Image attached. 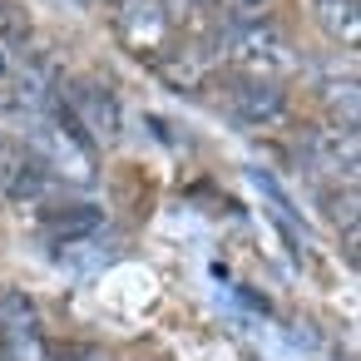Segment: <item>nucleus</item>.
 <instances>
[{
  "mask_svg": "<svg viewBox=\"0 0 361 361\" xmlns=\"http://www.w3.org/2000/svg\"><path fill=\"white\" fill-rule=\"evenodd\" d=\"M233 60H238L247 75H257V80H277L282 70H292V55H287L282 35H272V30H262V25L233 35Z\"/></svg>",
  "mask_w": 361,
  "mask_h": 361,
  "instance_id": "obj_1",
  "label": "nucleus"
},
{
  "mask_svg": "<svg viewBox=\"0 0 361 361\" xmlns=\"http://www.w3.org/2000/svg\"><path fill=\"white\" fill-rule=\"evenodd\" d=\"M40 331V312L25 292H0V361H25V346Z\"/></svg>",
  "mask_w": 361,
  "mask_h": 361,
  "instance_id": "obj_2",
  "label": "nucleus"
},
{
  "mask_svg": "<svg viewBox=\"0 0 361 361\" xmlns=\"http://www.w3.org/2000/svg\"><path fill=\"white\" fill-rule=\"evenodd\" d=\"M119 35L134 55L144 50H164L169 40V16L159 0H124V11H119Z\"/></svg>",
  "mask_w": 361,
  "mask_h": 361,
  "instance_id": "obj_3",
  "label": "nucleus"
},
{
  "mask_svg": "<svg viewBox=\"0 0 361 361\" xmlns=\"http://www.w3.org/2000/svg\"><path fill=\"white\" fill-rule=\"evenodd\" d=\"M233 114H238L243 124H272V119H282V114H287V90H282V80H257V75H247V80L233 90Z\"/></svg>",
  "mask_w": 361,
  "mask_h": 361,
  "instance_id": "obj_4",
  "label": "nucleus"
},
{
  "mask_svg": "<svg viewBox=\"0 0 361 361\" xmlns=\"http://www.w3.org/2000/svg\"><path fill=\"white\" fill-rule=\"evenodd\" d=\"M65 109L80 119V129H94L99 139H119V104H114V94H104L99 85H80Z\"/></svg>",
  "mask_w": 361,
  "mask_h": 361,
  "instance_id": "obj_5",
  "label": "nucleus"
},
{
  "mask_svg": "<svg viewBox=\"0 0 361 361\" xmlns=\"http://www.w3.org/2000/svg\"><path fill=\"white\" fill-rule=\"evenodd\" d=\"M99 223H104V213H99V208H90V203L45 208V233H50L55 243H80V238H90Z\"/></svg>",
  "mask_w": 361,
  "mask_h": 361,
  "instance_id": "obj_6",
  "label": "nucleus"
},
{
  "mask_svg": "<svg viewBox=\"0 0 361 361\" xmlns=\"http://www.w3.org/2000/svg\"><path fill=\"white\" fill-rule=\"evenodd\" d=\"M317 25L336 40V45H356L361 40V16H356V0H317Z\"/></svg>",
  "mask_w": 361,
  "mask_h": 361,
  "instance_id": "obj_7",
  "label": "nucleus"
},
{
  "mask_svg": "<svg viewBox=\"0 0 361 361\" xmlns=\"http://www.w3.org/2000/svg\"><path fill=\"white\" fill-rule=\"evenodd\" d=\"M20 164H25V149H20V144H11V139H0V198H6L11 178L20 173Z\"/></svg>",
  "mask_w": 361,
  "mask_h": 361,
  "instance_id": "obj_8",
  "label": "nucleus"
},
{
  "mask_svg": "<svg viewBox=\"0 0 361 361\" xmlns=\"http://www.w3.org/2000/svg\"><path fill=\"white\" fill-rule=\"evenodd\" d=\"M50 361H104L94 346H80V341H70V346H50Z\"/></svg>",
  "mask_w": 361,
  "mask_h": 361,
  "instance_id": "obj_9",
  "label": "nucleus"
},
{
  "mask_svg": "<svg viewBox=\"0 0 361 361\" xmlns=\"http://www.w3.org/2000/svg\"><path fill=\"white\" fill-rule=\"evenodd\" d=\"M213 0H164V16H193V11H208Z\"/></svg>",
  "mask_w": 361,
  "mask_h": 361,
  "instance_id": "obj_10",
  "label": "nucleus"
},
{
  "mask_svg": "<svg viewBox=\"0 0 361 361\" xmlns=\"http://www.w3.org/2000/svg\"><path fill=\"white\" fill-rule=\"evenodd\" d=\"M0 80H6V55H0Z\"/></svg>",
  "mask_w": 361,
  "mask_h": 361,
  "instance_id": "obj_11",
  "label": "nucleus"
},
{
  "mask_svg": "<svg viewBox=\"0 0 361 361\" xmlns=\"http://www.w3.org/2000/svg\"><path fill=\"white\" fill-rule=\"evenodd\" d=\"M243 6H262V0H243Z\"/></svg>",
  "mask_w": 361,
  "mask_h": 361,
  "instance_id": "obj_12",
  "label": "nucleus"
},
{
  "mask_svg": "<svg viewBox=\"0 0 361 361\" xmlns=\"http://www.w3.org/2000/svg\"><path fill=\"white\" fill-rule=\"evenodd\" d=\"M104 6H124V0H104Z\"/></svg>",
  "mask_w": 361,
  "mask_h": 361,
  "instance_id": "obj_13",
  "label": "nucleus"
}]
</instances>
